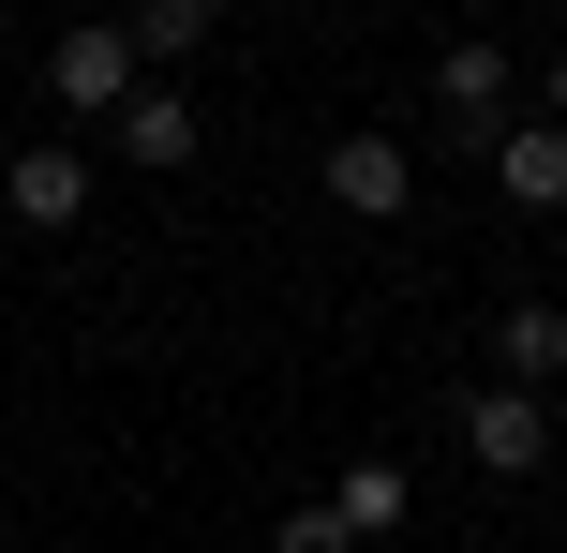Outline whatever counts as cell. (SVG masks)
<instances>
[{"mask_svg": "<svg viewBox=\"0 0 567 553\" xmlns=\"http://www.w3.org/2000/svg\"><path fill=\"white\" fill-rule=\"evenodd\" d=\"M45 90H60L75 120H120V105L150 90V60H135V30H120V16H75V30L45 45Z\"/></svg>", "mask_w": 567, "mask_h": 553, "instance_id": "obj_1", "label": "cell"}, {"mask_svg": "<svg viewBox=\"0 0 567 553\" xmlns=\"http://www.w3.org/2000/svg\"><path fill=\"white\" fill-rule=\"evenodd\" d=\"M567 375V299H508L493 315V389H553Z\"/></svg>", "mask_w": 567, "mask_h": 553, "instance_id": "obj_7", "label": "cell"}, {"mask_svg": "<svg viewBox=\"0 0 567 553\" xmlns=\"http://www.w3.org/2000/svg\"><path fill=\"white\" fill-rule=\"evenodd\" d=\"M493 195L508 209H567V135L553 120H508V135H493Z\"/></svg>", "mask_w": 567, "mask_h": 553, "instance_id": "obj_9", "label": "cell"}, {"mask_svg": "<svg viewBox=\"0 0 567 553\" xmlns=\"http://www.w3.org/2000/svg\"><path fill=\"white\" fill-rule=\"evenodd\" d=\"M463 464H478V479H538L553 464V404H538V389H463Z\"/></svg>", "mask_w": 567, "mask_h": 553, "instance_id": "obj_3", "label": "cell"}, {"mask_svg": "<svg viewBox=\"0 0 567 553\" xmlns=\"http://www.w3.org/2000/svg\"><path fill=\"white\" fill-rule=\"evenodd\" d=\"M269 553H359V539H343L329 509H299V524H269Z\"/></svg>", "mask_w": 567, "mask_h": 553, "instance_id": "obj_11", "label": "cell"}, {"mask_svg": "<svg viewBox=\"0 0 567 553\" xmlns=\"http://www.w3.org/2000/svg\"><path fill=\"white\" fill-rule=\"evenodd\" d=\"M538 120H553V135H567V45L538 60Z\"/></svg>", "mask_w": 567, "mask_h": 553, "instance_id": "obj_12", "label": "cell"}, {"mask_svg": "<svg viewBox=\"0 0 567 553\" xmlns=\"http://www.w3.org/2000/svg\"><path fill=\"white\" fill-rule=\"evenodd\" d=\"M403 509H419V479H403V464H373V449L329 479V524L359 539V553H373V539H403Z\"/></svg>", "mask_w": 567, "mask_h": 553, "instance_id": "obj_8", "label": "cell"}, {"mask_svg": "<svg viewBox=\"0 0 567 553\" xmlns=\"http://www.w3.org/2000/svg\"><path fill=\"white\" fill-rule=\"evenodd\" d=\"M313 180H329L343 225H403V209H419V150L373 135V120H359V135H329V165H313Z\"/></svg>", "mask_w": 567, "mask_h": 553, "instance_id": "obj_2", "label": "cell"}, {"mask_svg": "<svg viewBox=\"0 0 567 553\" xmlns=\"http://www.w3.org/2000/svg\"><path fill=\"white\" fill-rule=\"evenodd\" d=\"M120 30H135V60H150V75H179V60L209 45V0H135Z\"/></svg>", "mask_w": 567, "mask_h": 553, "instance_id": "obj_10", "label": "cell"}, {"mask_svg": "<svg viewBox=\"0 0 567 553\" xmlns=\"http://www.w3.org/2000/svg\"><path fill=\"white\" fill-rule=\"evenodd\" d=\"M195 150H209V105H195V90H179V75H150L135 105H120V165L179 180V165H195Z\"/></svg>", "mask_w": 567, "mask_h": 553, "instance_id": "obj_5", "label": "cell"}, {"mask_svg": "<svg viewBox=\"0 0 567 553\" xmlns=\"http://www.w3.org/2000/svg\"><path fill=\"white\" fill-rule=\"evenodd\" d=\"M508 90H523V60L493 45V30H463V45H433V105H449L463 135H508Z\"/></svg>", "mask_w": 567, "mask_h": 553, "instance_id": "obj_4", "label": "cell"}, {"mask_svg": "<svg viewBox=\"0 0 567 553\" xmlns=\"http://www.w3.org/2000/svg\"><path fill=\"white\" fill-rule=\"evenodd\" d=\"M0 209L60 239V225H75V209H90V150H75V135H30L16 165H0Z\"/></svg>", "mask_w": 567, "mask_h": 553, "instance_id": "obj_6", "label": "cell"}]
</instances>
